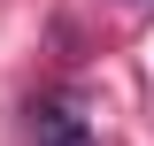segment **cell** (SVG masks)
<instances>
[{
	"label": "cell",
	"instance_id": "6da1fadb",
	"mask_svg": "<svg viewBox=\"0 0 154 146\" xmlns=\"http://www.w3.org/2000/svg\"><path fill=\"white\" fill-rule=\"evenodd\" d=\"M31 131H38V146H93L85 115H77V108H62V100H46V108L31 115Z\"/></svg>",
	"mask_w": 154,
	"mask_h": 146
}]
</instances>
